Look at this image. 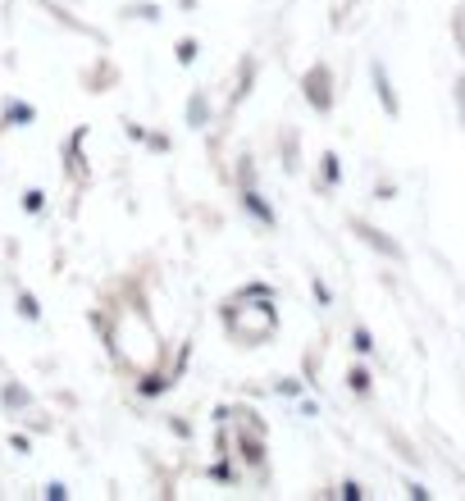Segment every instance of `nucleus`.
Returning a JSON list of instances; mask_svg holds the SVG:
<instances>
[{"label":"nucleus","mask_w":465,"mask_h":501,"mask_svg":"<svg viewBox=\"0 0 465 501\" xmlns=\"http://www.w3.org/2000/svg\"><path fill=\"white\" fill-rule=\"evenodd\" d=\"M23 210H28V214H42V210H46V191H37V187L23 191Z\"/></svg>","instance_id":"3"},{"label":"nucleus","mask_w":465,"mask_h":501,"mask_svg":"<svg viewBox=\"0 0 465 501\" xmlns=\"http://www.w3.org/2000/svg\"><path fill=\"white\" fill-rule=\"evenodd\" d=\"M5 406H10V410H23V406H28V392L19 388V383H5Z\"/></svg>","instance_id":"4"},{"label":"nucleus","mask_w":465,"mask_h":501,"mask_svg":"<svg viewBox=\"0 0 465 501\" xmlns=\"http://www.w3.org/2000/svg\"><path fill=\"white\" fill-rule=\"evenodd\" d=\"M19 315H23V319H32V324L42 319V305H37V296H32V292H19Z\"/></svg>","instance_id":"2"},{"label":"nucleus","mask_w":465,"mask_h":501,"mask_svg":"<svg viewBox=\"0 0 465 501\" xmlns=\"http://www.w3.org/2000/svg\"><path fill=\"white\" fill-rule=\"evenodd\" d=\"M37 119V109L28 101H5V114H0V128H28Z\"/></svg>","instance_id":"1"}]
</instances>
